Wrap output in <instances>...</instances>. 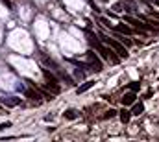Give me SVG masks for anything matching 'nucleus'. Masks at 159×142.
I'll return each mask as SVG.
<instances>
[{
  "instance_id": "obj_1",
  "label": "nucleus",
  "mask_w": 159,
  "mask_h": 142,
  "mask_svg": "<svg viewBox=\"0 0 159 142\" xmlns=\"http://www.w3.org/2000/svg\"><path fill=\"white\" fill-rule=\"evenodd\" d=\"M89 42H91V46H94V50H96V52H98L104 59H111L113 63H119L120 57H117V55H115V52H111V48L104 46V44H102L96 37H91V39H89Z\"/></svg>"
},
{
  "instance_id": "obj_2",
  "label": "nucleus",
  "mask_w": 159,
  "mask_h": 142,
  "mask_svg": "<svg viewBox=\"0 0 159 142\" xmlns=\"http://www.w3.org/2000/svg\"><path fill=\"white\" fill-rule=\"evenodd\" d=\"M100 39H102V41H104V42H106L109 48H113V50H115V54H119V57H124V59L128 57V50L124 48V44H122L120 41H115V39H111V37L104 35V33L100 35Z\"/></svg>"
},
{
  "instance_id": "obj_3",
  "label": "nucleus",
  "mask_w": 159,
  "mask_h": 142,
  "mask_svg": "<svg viewBox=\"0 0 159 142\" xmlns=\"http://www.w3.org/2000/svg\"><path fill=\"white\" fill-rule=\"evenodd\" d=\"M43 76H44V79H46V87L52 89L54 94H57V92L61 91V87H59V83H57V78L48 70V69H43Z\"/></svg>"
},
{
  "instance_id": "obj_4",
  "label": "nucleus",
  "mask_w": 159,
  "mask_h": 142,
  "mask_svg": "<svg viewBox=\"0 0 159 142\" xmlns=\"http://www.w3.org/2000/svg\"><path fill=\"white\" fill-rule=\"evenodd\" d=\"M124 22L131 24L137 32H154V28H152V26H146L144 22H141L139 19H133V17H124Z\"/></svg>"
},
{
  "instance_id": "obj_5",
  "label": "nucleus",
  "mask_w": 159,
  "mask_h": 142,
  "mask_svg": "<svg viewBox=\"0 0 159 142\" xmlns=\"http://www.w3.org/2000/svg\"><path fill=\"white\" fill-rule=\"evenodd\" d=\"M87 61H89V67H91V70L94 72H100L104 67H102V61H100V57L93 52V50H89L87 52Z\"/></svg>"
},
{
  "instance_id": "obj_6",
  "label": "nucleus",
  "mask_w": 159,
  "mask_h": 142,
  "mask_svg": "<svg viewBox=\"0 0 159 142\" xmlns=\"http://www.w3.org/2000/svg\"><path fill=\"white\" fill-rule=\"evenodd\" d=\"M4 105H7V107H17V105H20L22 104V100L20 98H15V96H7V98H2L0 100Z\"/></svg>"
},
{
  "instance_id": "obj_7",
  "label": "nucleus",
  "mask_w": 159,
  "mask_h": 142,
  "mask_svg": "<svg viewBox=\"0 0 159 142\" xmlns=\"http://www.w3.org/2000/svg\"><path fill=\"white\" fill-rule=\"evenodd\" d=\"M26 98H30L32 102H39L41 92L37 91V89H35V91H34V89H28V91H26Z\"/></svg>"
},
{
  "instance_id": "obj_8",
  "label": "nucleus",
  "mask_w": 159,
  "mask_h": 142,
  "mask_svg": "<svg viewBox=\"0 0 159 142\" xmlns=\"http://www.w3.org/2000/svg\"><path fill=\"white\" fill-rule=\"evenodd\" d=\"M135 102V92L131 91V92H128V94H124V98H122V105H131Z\"/></svg>"
},
{
  "instance_id": "obj_9",
  "label": "nucleus",
  "mask_w": 159,
  "mask_h": 142,
  "mask_svg": "<svg viewBox=\"0 0 159 142\" xmlns=\"http://www.w3.org/2000/svg\"><path fill=\"white\" fill-rule=\"evenodd\" d=\"M119 116H120V122H122V124H128L129 118H131V113H129L128 109H122V111L119 113Z\"/></svg>"
},
{
  "instance_id": "obj_10",
  "label": "nucleus",
  "mask_w": 159,
  "mask_h": 142,
  "mask_svg": "<svg viewBox=\"0 0 159 142\" xmlns=\"http://www.w3.org/2000/svg\"><path fill=\"white\" fill-rule=\"evenodd\" d=\"M63 114H65V118H69V120H76V118L80 116V113L76 111V109H67Z\"/></svg>"
},
{
  "instance_id": "obj_11",
  "label": "nucleus",
  "mask_w": 159,
  "mask_h": 142,
  "mask_svg": "<svg viewBox=\"0 0 159 142\" xmlns=\"http://www.w3.org/2000/svg\"><path fill=\"white\" fill-rule=\"evenodd\" d=\"M115 30H117L119 33H126V35H128V33H131V28H129V26H126L124 22H122V24H117V26H115Z\"/></svg>"
},
{
  "instance_id": "obj_12",
  "label": "nucleus",
  "mask_w": 159,
  "mask_h": 142,
  "mask_svg": "<svg viewBox=\"0 0 159 142\" xmlns=\"http://www.w3.org/2000/svg\"><path fill=\"white\" fill-rule=\"evenodd\" d=\"M94 83H96V81H85V83H83L81 87H78V94L85 92V91H89L91 87H94Z\"/></svg>"
},
{
  "instance_id": "obj_13",
  "label": "nucleus",
  "mask_w": 159,
  "mask_h": 142,
  "mask_svg": "<svg viewBox=\"0 0 159 142\" xmlns=\"http://www.w3.org/2000/svg\"><path fill=\"white\" fill-rule=\"evenodd\" d=\"M143 111H144V105L143 104H137V105H133V109L129 111L133 116H139V114H143Z\"/></svg>"
},
{
  "instance_id": "obj_14",
  "label": "nucleus",
  "mask_w": 159,
  "mask_h": 142,
  "mask_svg": "<svg viewBox=\"0 0 159 142\" xmlns=\"http://www.w3.org/2000/svg\"><path fill=\"white\" fill-rule=\"evenodd\" d=\"M115 114H117V111H115V109H109V111H107V113H106V114H104V118H106V120H107V118H113V116H115Z\"/></svg>"
},
{
  "instance_id": "obj_15",
  "label": "nucleus",
  "mask_w": 159,
  "mask_h": 142,
  "mask_svg": "<svg viewBox=\"0 0 159 142\" xmlns=\"http://www.w3.org/2000/svg\"><path fill=\"white\" fill-rule=\"evenodd\" d=\"M129 89H131L133 92H135V91H139V83H137V81H131V83H129Z\"/></svg>"
},
{
  "instance_id": "obj_16",
  "label": "nucleus",
  "mask_w": 159,
  "mask_h": 142,
  "mask_svg": "<svg viewBox=\"0 0 159 142\" xmlns=\"http://www.w3.org/2000/svg\"><path fill=\"white\" fill-rule=\"evenodd\" d=\"M119 41L122 42V44H126V46H131V41H129V39H124V37H119Z\"/></svg>"
},
{
  "instance_id": "obj_17",
  "label": "nucleus",
  "mask_w": 159,
  "mask_h": 142,
  "mask_svg": "<svg viewBox=\"0 0 159 142\" xmlns=\"http://www.w3.org/2000/svg\"><path fill=\"white\" fill-rule=\"evenodd\" d=\"M7 127H11V122H2V124H0V131H2V129H7Z\"/></svg>"
},
{
  "instance_id": "obj_18",
  "label": "nucleus",
  "mask_w": 159,
  "mask_h": 142,
  "mask_svg": "<svg viewBox=\"0 0 159 142\" xmlns=\"http://www.w3.org/2000/svg\"><path fill=\"white\" fill-rule=\"evenodd\" d=\"M100 22H102V24H104V26H109V20H107V19H104V17H102V19H100Z\"/></svg>"
},
{
  "instance_id": "obj_19",
  "label": "nucleus",
  "mask_w": 159,
  "mask_h": 142,
  "mask_svg": "<svg viewBox=\"0 0 159 142\" xmlns=\"http://www.w3.org/2000/svg\"><path fill=\"white\" fill-rule=\"evenodd\" d=\"M152 17H154V19H157V20H159V11H152Z\"/></svg>"
}]
</instances>
